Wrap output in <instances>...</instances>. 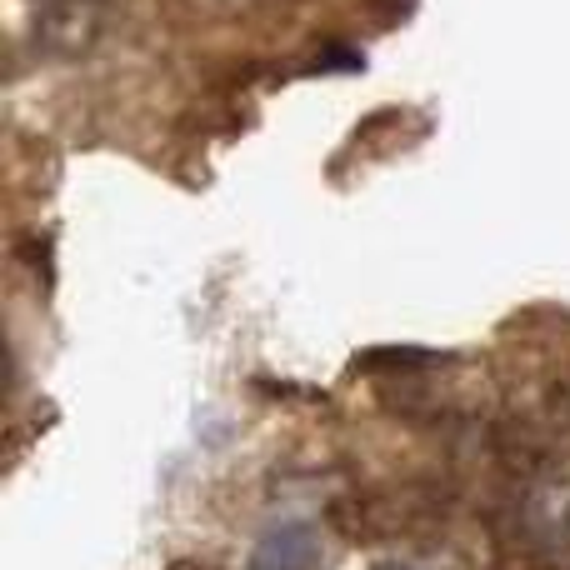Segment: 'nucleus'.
<instances>
[{
	"instance_id": "1",
	"label": "nucleus",
	"mask_w": 570,
	"mask_h": 570,
	"mask_svg": "<svg viewBox=\"0 0 570 570\" xmlns=\"http://www.w3.org/2000/svg\"><path fill=\"white\" fill-rule=\"evenodd\" d=\"M441 515L431 491H385V495H365V501H351L335 511V525L351 541H395V535H415L421 525H431Z\"/></svg>"
},
{
	"instance_id": "2",
	"label": "nucleus",
	"mask_w": 570,
	"mask_h": 570,
	"mask_svg": "<svg viewBox=\"0 0 570 570\" xmlns=\"http://www.w3.org/2000/svg\"><path fill=\"white\" fill-rule=\"evenodd\" d=\"M106 30H110L106 0H56V6H40L30 36L50 60H86L106 40Z\"/></svg>"
},
{
	"instance_id": "4",
	"label": "nucleus",
	"mask_w": 570,
	"mask_h": 570,
	"mask_svg": "<svg viewBox=\"0 0 570 570\" xmlns=\"http://www.w3.org/2000/svg\"><path fill=\"white\" fill-rule=\"evenodd\" d=\"M531 535L556 570H570V485H556L531 505Z\"/></svg>"
},
{
	"instance_id": "6",
	"label": "nucleus",
	"mask_w": 570,
	"mask_h": 570,
	"mask_svg": "<svg viewBox=\"0 0 570 570\" xmlns=\"http://www.w3.org/2000/svg\"><path fill=\"white\" fill-rule=\"evenodd\" d=\"M166 570H206V566H200V561H170Z\"/></svg>"
},
{
	"instance_id": "5",
	"label": "nucleus",
	"mask_w": 570,
	"mask_h": 570,
	"mask_svg": "<svg viewBox=\"0 0 570 570\" xmlns=\"http://www.w3.org/2000/svg\"><path fill=\"white\" fill-rule=\"evenodd\" d=\"M441 355L435 351H421V345H385V351H371L361 355V371H425V365H435Z\"/></svg>"
},
{
	"instance_id": "7",
	"label": "nucleus",
	"mask_w": 570,
	"mask_h": 570,
	"mask_svg": "<svg viewBox=\"0 0 570 570\" xmlns=\"http://www.w3.org/2000/svg\"><path fill=\"white\" fill-rule=\"evenodd\" d=\"M375 570H415V566H405V561H385V566H375Z\"/></svg>"
},
{
	"instance_id": "3",
	"label": "nucleus",
	"mask_w": 570,
	"mask_h": 570,
	"mask_svg": "<svg viewBox=\"0 0 570 570\" xmlns=\"http://www.w3.org/2000/svg\"><path fill=\"white\" fill-rule=\"evenodd\" d=\"M321 566V546H315L311 525H281L256 546L246 570H315Z\"/></svg>"
},
{
	"instance_id": "8",
	"label": "nucleus",
	"mask_w": 570,
	"mask_h": 570,
	"mask_svg": "<svg viewBox=\"0 0 570 570\" xmlns=\"http://www.w3.org/2000/svg\"><path fill=\"white\" fill-rule=\"evenodd\" d=\"M40 6H56V0H40Z\"/></svg>"
}]
</instances>
